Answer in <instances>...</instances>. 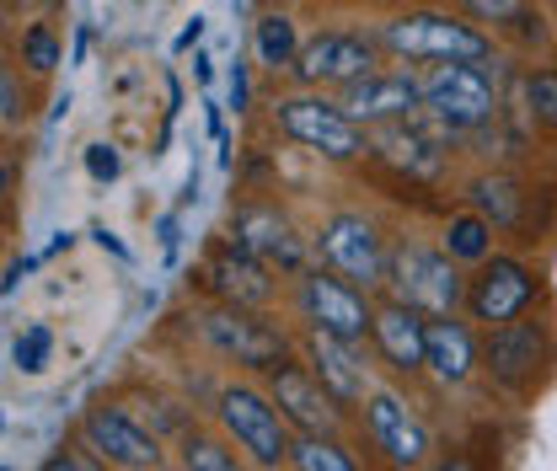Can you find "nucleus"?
<instances>
[{
	"mask_svg": "<svg viewBox=\"0 0 557 471\" xmlns=\"http://www.w3.org/2000/svg\"><path fill=\"white\" fill-rule=\"evenodd\" d=\"M38 263H44V258H22V263H11V269H5V284H0V289H5V295H16V284H22V273H33V269H38Z\"/></svg>",
	"mask_w": 557,
	"mask_h": 471,
	"instance_id": "37",
	"label": "nucleus"
},
{
	"mask_svg": "<svg viewBox=\"0 0 557 471\" xmlns=\"http://www.w3.org/2000/svg\"><path fill=\"white\" fill-rule=\"evenodd\" d=\"M289 311L300 327L333 333L344 343H370V327H375V295L344 273L322 269V263L289 278Z\"/></svg>",
	"mask_w": 557,
	"mask_h": 471,
	"instance_id": "6",
	"label": "nucleus"
},
{
	"mask_svg": "<svg viewBox=\"0 0 557 471\" xmlns=\"http://www.w3.org/2000/svg\"><path fill=\"white\" fill-rule=\"evenodd\" d=\"M338 102H344L364 129L418 119V113H423V65H381V70H370V75H359L354 86L338 91Z\"/></svg>",
	"mask_w": 557,
	"mask_h": 471,
	"instance_id": "15",
	"label": "nucleus"
},
{
	"mask_svg": "<svg viewBox=\"0 0 557 471\" xmlns=\"http://www.w3.org/2000/svg\"><path fill=\"white\" fill-rule=\"evenodd\" d=\"M295 354L311 364V375L327 386V397L344 407V412H359V407H364V397H370L364 343H344V337H333V333L300 327V333H295Z\"/></svg>",
	"mask_w": 557,
	"mask_h": 471,
	"instance_id": "18",
	"label": "nucleus"
},
{
	"mask_svg": "<svg viewBox=\"0 0 557 471\" xmlns=\"http://www.w3.org/2000/svg\"><path fill=\"white\" fill-rule=\"evenodd\" d=\"M209 412H214L220 434L258 471H289V461H295V429H289V418H284L278 402L269 397V386H258V381H247V375L220 381Z\"/></svg>",
	"mask_w": 557,
	"mask_h": 471,
	"instance_id": "3",
	"label": "nucleus"
},
{
	"mask_svg": "<svg viewBox=\"0 0 557 471\" xmlns=\"http://www.w3.org/2000/svg\"><path fill=\"white\" fill-rule=\"evenodd\" d=\"M456 5L487 33H515L531 16V0H456Z\"/></svg>",
	"mask_w": 557,
	"mask_h": 471,
	"instance_id": "28",
	"label": "nucleus"
},
{
	"mask_svg": "<svg viewBox=\"0 0 557 471\" xmlns=\"http://www.w3.org/2000/svg\"><path fill=\"white\" fill-rule=\"evenodd\" d=\"M242 252H252L258 263H269L278 278H295V273L311 269V236H300L289 225V214L269 199H247L231 209V231H225Z\"/></svg>",
	"mask_w": 557,
	"mask_h": 471,
	"instance_id": "14",
	"label": "nucleus"
},
{
	"mask_svg": "<svg viewBox=\"0 0 557 471\" xmlns=\"http://www.w3.org/2000/svg\"><path fill=\"white\" fill-rule=\"evenodd\" d=\"M49 354H54V333H49L44 322L22 327V333H16V343H11V364H16L22 375H38V370L49 364Z\"/></svg>",
	"mask_w": 557,
	"mask_h": 471,
	"instance_id": "30",
	"label": "nucleus"
},
{
	"mask_svg": "<svg viewBox=\"0 0 557 471\" xmlns=\"http://www.w3.org/2000/svg\"><path fill=\"white\" fill-rule=\"evenodd\" d=\"M300 22L278 5H263L258 22H252V60L269 70V75H289V65L300 60Z\"/></svg>",
	"mask_w": 557,
	"mask_h": 471,
	"instance_id": "25",
	"label": "nucleus"
},
{
	"mask_svg": "<svg viewBox=\"0 0 557 471\" xmlns=\"http://www.w3.org/2000/svg\"><path fill=\"white\" fill-rule=\"evenodd\" d=\"M542 300V273L515 252H493L487 263L467 273V322L478 327H504L525 317Z\"/></svg>",
	"mask_w": 557,
	"mask_h": 471,
	"instance_id": "12",
	"label": "nucleus"
},
{
	"mask_svg": "<svg viewBox=\"0 0 557 471\" xmlns=\"http://www.w3.org/2000/svg\"><path fill=\"white\" fill-rule=\"evenodd\" d=\"M86 177L91 183H119V172H124V161H119V150L108 145V139H97V145H86Z\"/></svg>",
	"mask_w": 557,
	"mask_h": 471,
	"instance_id": "32",
	"label": "nucleus"
},
{
	"mask_svg": "<svg viewBox=\"0 0 557 471\" xmlns=\"http://www.w3.org/2000/svg\"><path fill=\"white\" fill-rule=\"evenodd\" d=\"M38 471H113V467H108L102 456H91V450L75 439L70 450H54V456H49V461H44Z\"/></svg>",
	"mask_w": 557,
	"mask_h": 471,
	"instance_id": "33",
	"label": "nucleus"
},
{
	"mask_svg": "<svg viewBox=\"0 0 557 471\" xmlns=\"http://www.w3.org/2000/svg\"><path fill=\"white\" fill-rule=\"evenodd\" d=\"M423 375L440 392H461L472 375H483V333L461 317H429V359Z\"/></svg>",
	"mask_w": 557,
	"mask_h": 471,
	"instance_id": "20",
	"label": "nucleus"
},
{
	"mask_svg": "<svg viewBox=\"0 0 557 471\" xmlns=\"http://www.w3.org/2000/svg\"><path fill=\"white\" fill-rule=\"evenodd\" d=\"M205 289L214 300H236V306H258V311H269L278 300V278L269 263H258L252 252H242L236 241H225V247H214L205 263Z\"/></svg>",
	"mask_w": 557,
	"mask_h": 471,
	"instance_id": "21",
	"label": "nucleus"
},
{
	"mask_svg": "<svg viewBox=\"0 0 557 471\" xmlns=\"http://www.w3.org/2000/svg\"><path fill=\"white\" fill-rule=\"evenodd\" d=\"M386 49L375 44V33L364 27H322L300 44V60L289 65V86H311V91H344L359 75L381 70Z\"/></svg>",
	"mask_w": 557,
	"mask_h": 471,
	"instance_id": "11",
	"label": "nucleus"
},
{
	"mask_svg": "<svg viewBox=\"0 0 557 471\" xmlns=\"http://www.w3.org/2000/svg\"><path fill=\"white\" fill-rule=\"evenodd\" d=\"M370 354H375V364H381L386 375H397V381L423 375V359H429V317H423L418 306H408V300H397V295L381 289V300H375V327H370Z\"/></svg>",
	"mask_w": 557,
	"mask_h": 471,
	"instance_id": "17",
	"label": "nucleus"
},
{
	"mask_svg": "<svg viewBox=\"0 0 557 471\" xmlns=\"http://www.w3.org/2000/svg\"><path fill=\"white\" fill-rule=\"evenodd\" d=\"M359 429H364V445L392 471H423L434 461V434L397 386H370V397L359 407Z\"/></svg>",
	"mask_w": 557,
	"mask_h": 471,
	"instance_id": "10",
	"label": "nucleus"
},
{
	"mask_svg": "<svg viewBox=\"0 0 557 471\" xmlns=\"http://www.w3.org/2000/svg\"><path fill=\"white\" fill-rule=\"evenodd\" d=\"M370 150H375L392 172H403L408 183H445V172H450V135H445L429 113L370 129Z\"/></svg>",
	"mask_w": 557,
	"mask_h": 471,
	"instance_id": "16",
	"label": "nucleus"
},
{
	"mask_svg": "<svg viewBox=\"0 0 557 471\" xmlns=\"http://www.w3.org/2000/svg\"><path fill=\"white\" fill-rule=\"evenodd\" d=\"M194 337L205 343L214 359L247 370V375H269L274 364L295 359V333H284L269 311L258 306H236V300H209L194 311Z\"/></svg>",
	"mask_w": 557,
	"mask_h": 471,
	"instance_id": "4",
	"label": "nucleus"
},
{
	"mask_svg": "<svg viewBox=\"0 0 557 471\" xmlns=\"http://www.w3.org/2000/svg\"><path fill=\"white\" fill-rule=\"evenodd\" d=\"M423 113L450 139L483 135L498 119V80L487 65H429L423 70Z\"/></svg>",
	"mask_w": 557,
	"mask_h": 471,
	"instance_id": "8",
	"label": "nucleus"
},
{
	"mask_svg": "<svg viewBox=\"0 0 557 471\" xmlns=\"http://www.w3.org/2000/svg\"><path fill=\"white\" fill-rule=\"evenodd\" d=\"M194 80L209 91V80H214V60H209L205 49H194Z\"/></svg>",
	"mask_w": 557,
	"mask_h": 471,
	"instance_id": "39",
	"label": "nucleus"
},
{
	"mask_svg": "<svg viewBox=\"0 0 557 471\" xmlns=\"http://www.w3.org/2000/svg\"><path fill=\"white\" fill-rule=\"evenodd\" d=\"M386 247H392V236H386V225L370 209H333L311 231V263L344 273V278L364 284V289H381Z\"/></svg>",
	"mask_w": 557,
	"mask_h": 471,
	"instance_id": "7",
	"label": "nucleus"
},
{
	"mask_svg": "<svg viewBox=\"0 0 557 471\" xmlns=\"http://www.w3.org/2000/svg\"><path fill=\"white\" fill-rule=\"evenodd\" d=\"M381 289L418 306L423 317H461L467 311V273H461V263L440 241H423V236H408V231L392 236V247H386Z\"/></svg>",
	"mask_w": 557,
	"mask_h": 471,
	"instance_id": "5",
	"label": "nucleus"
},
{
	"mask_svg": "<svg viewBox=\"0 0 557 471\" xmlns=\"http://www.w3.org/2000/svg\"><path fill=\"white\" fill-rule=\"evenodd\" d=\"M156 241H161V252H166V263H172V258H177V241H183V214H177V209L156 220Z\"/></svg>",
	"mask_w": 557,
	"mask_h": 471,
	"instance_id": "35",
	"label": "nucleus"
},
{
	"mask_svg": "<svg viewBox=\"0 0 557 471\" xmlns=\"http://www.w3.org/2000/svg\"><path fill=\"white\" fill-rule=\"evenodd\" d=\"M498 231H493V220L487 214H478L472 203H456L445 220H440V247L461 263V269H478V263H487L498 247Z\"/></svg>",
	"mask_w": 557,
	"mask_h": 471,
	"instance_id": "24",
	"label": "nucleus"
},
{
	"mask_svg": "<svg viewBox=\"0 0 557 471\" xmlns=\"http://www.w3.org/2000/svg\"><path fill=\"white\" fill-rule=\"evenodd\" d=\"M225 91H231V113L242 119V113L252 108V75H247V60H236V65H231V80H225Z\"/></svg>",
	"mask_w": 557,
	"mask_h": 471,
	"instance_id": "34",
	"label": "nucleus"
},
{
	"mask_svg": "<svg viewBox=\"0 0 557 471\" xmlns=\"http://www.w3.org/2000/svg\"><path fill=\"white\" fill-rule=\"evenodd\" d=\"M27 91H22V75H16V65L0 70V124H5V135H16L22 124H27Z\"/></svg>",
	"mask_w": 557,
	"mask_h": 471,
	"instance_id": "31",
	"label": "nucleus"
},
{
	"mask_svg": "<svg viewBox=\"0 0 557 471\" xmlns=\"http://www.w3.org/2000/svg\"><path fill=\"white\" fill-rule=\"evenodd\" d=\"M205 44V16H194L183 33H177V54H188V49H199Z\"/></svg>",
	"mask_w": 557,
	"mask_h": 471,
	"instance_id": "36",
	"label": "nucleus"
},
{
	"mask_svg": "<svg viewBox=\"0 0 557 471\" xmlns=\"http://www.w3.org/2000/svg\"><path fill=\"white\" fill-rule=\"evenodd\" d=\"M177 471H258L225 434L220 423H183L177 429Z\"/></svg>",
	"mask_w": 557,
	"mask_h": 471,
	"instance_id": "23",
	"label": "nucleus"
},
{
	"mask_svg": "<svg viewBox=\"0 0 557 471\" xmlns=\"http://www.w3.org/2000/svg\"><path fill=\"white\" fill-rule=\"evenodd\" d=\"M520 102H525L531 124H542L557 139V70H525L520 75Z\"/></svg>",
	"mask_w": 557,
	"mask_h": 471,
	"instance_id": "27",
	"label": "nucleus"
},
{
	"mask_svg": "<svg viewBox=\"0 0 557 471\" xmlns=\"http://www.w3.org/2000/svg\"><path fill=\"white\" fill-rule=\"evenodd\" d=\"M263 386H269V397H274L278 412L289 418L295 434H338V429H344L348 412L327 397V386L311 375V364H306L300 354L274 364V370L263 375Z\"/></svg>",
	"mask_w": 557,
	"mask_h": 471,
	"instance_id": "19",
	"label": "nucleus"
},
{
	"mask_svg": "<svg viewBox=\"0 0 557 471\" xmlns=\"http://www.w3.org/2000/svg\"><path fill=\"white\" fill-rule=\"evenodd\" d=\"M22 65L33 75H54L60 70V38H54L49 22H27L22 27Z\"/></svg>",
	"mask_w": 557,
	"mask_h": 471,
	"instance_id": "29",
	"label": "nucleus"
},
{
	"mask_svg": "<svg viewBox=\"0 0 557 471\" xmlns=\"http://www.w3.org/2000/svg\"><path fill=\"white\" fill-rule=\"evenodd\" d=\"M75 439L102 456L113 471H161L166 467V450H161V434L145 429L129 407L119 402H91L75 423Z\"/></svg>",
	"mask_w": 557,
	"mask_h": 471,
	"instance_id": "13",
	"label": "nucleus"
},
{
	"mask_svg": "<svg viewBox=\"0 0 557 471\" xmlns=\"http://www.w3.org/2000/svg\"><path fill=\"white\" fill-rule=\"evenodd\" d=\"M370 33L397 65H493V33L478 27L467 11L408 5V11L381 16Z\"/></svg>",
	"mask_w": 557,
	"mask_h": 471,
	"instance_id": "1",
	"label": "nucleus"
},
{
	"mask_svg": "<svg viewBox=\"0 0 557 471\" xmlns=\"http://www.w3.org/2000/svg\"><path fill=\"white\" fill-rule=\"evenodd\" d=\"M547 364H553V333L531 311L515 317V322H504V327H483V375L493 392L525 402L542 386V370Z\"/></svg>",
	"mask_w": 557,
	"mask_h": 471,
	"instance_id": "9",
	"label": "nucleus"
},
{
	"mask_svg": "<svg viewBox=\"0 0 557 471\" xmlns=\"http://www.w3.org/2000/svg\"><path fill=\"white\" fill-rule=\"evenodd\" d=\"M269 124L278 139H289L295 150H306L327 166H354L370 156V129L338 102V91L289 86L269 102Z\"/></svg>",
	"mask_w": 557,
	"mask_h": 471,
	"instance_id": "2",
	"label": "nucleus"
},
{
	"mask_svg": "<svg viewBox=\"0 0 557 471\" xmlns=\"http://www.w3.org/2000/svg\"><path fill=\"white\" fill-rule=\"evenodd\" d=\"M86 44H91V33H86V27H75V54H70V60H75V65H81V60H86Z\"/></svg>",
	"mask_w": 557,
	"mask_h": 471,
	"instance_id": "40",
	"label": "nucleus"
},
{
	"mask_svg": "<svg viewBox=\"0 0 557 471\" xmlns=\"http://www.w3.org/2000/svg\"><path fill=\"white\" fill-rule=\"evenodd\" d=\"M91 241H97V247H102V252H113V258H129V247H124V241H119V236H113V231H102V225H97V231H91Z\"/></svg>",
	"mask_w": 557,
	"mask_h": 471,
	"instance_id": "38",
	"label": "nucleus"
},
{
	"mask_svg": "<svg viewBox=\"0 0 557 471\" xmlns=\"http://www.w3.org/2000/svg\"><path fill=\"white\" fill-rule=\"evenodd\" d=\"M461 194L467 203L493 220V231L498 236H520V241H531L525 231H531V188L515 177V172H504V166H483V172H472L467 183H461Z\"/></svg>",
	"mask_w": 557,
	"mask_h": 471,
	"instance_id": "22",
	"label": "nucleus"
},
{
	"mask_svg": "<svg viewBox=\"0 0 557 471\" xmlns=\"http://www.w3.org/2000/svg\"><path fill=\"white\" fill-rule=\"evenodd\" d=\"M289 471H359V461L338 434H295Z\"/></svg>",
	"mask_w": 557,
	"mask_h": 471,
	"instance_id": "26",
	"label": "nucleus"
}]
</instances>
